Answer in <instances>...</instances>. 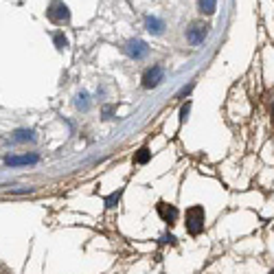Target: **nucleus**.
I'll return each instance as SVG.
<instances>
[{
  "label": "nucleus",
  "instance_id": "obj_1",
  "mask_svg": "<svg viewBox=\"0 0 274 274\" xmlns=\"http://www.w3.org/2000/svg\"><path fill=\"white\" fill-rule=\"evenodd\" d=\"M184 217H187V231L191 232L193 237H197L202 231H204L206 213H204V209H202V206H191Z\"/></svg>",
  "mask_w": 274,
  "mask_h": 274
},
{
  "label": "nucleus",
  "instance_id": "obj_2",
  "mask_svg": "<svg viewBox=\"0 0 274 274\" xmlns=\"http://www.w3.org/2000/svg\"><path fill=\"white\" fill-rule=\"evenodd\" d=\"M46 18L51 22H55V24H64V22L70 20V11L68 7H66L64 2H60V0H55V2L48 4L46 9Z\"/></svg>",
  "mask_w": 274,
  "mask_h": 274
},
{
  "label": "nucleus",
  "instance_id": "obj_3",
  "mask_svg": "<svg viewBox=\"0 0 274 274\" xmlns=\"http://www.w3.org/2000/svg\"><path fill=\"white\" fill-rule=\"evenodd\" d=\"M165 82V68L163 66H151L143 75V88H156Z\"/></svg>",
  "mask_w": 274,
  "mask_h": 274
},
{
  "label": "nucleus",
  "instance_id": "obj_4",
  "mask_svg": "<svg viewBox=\"0 0 274 274\" xmlns=\"http://www.w3.org/2000/svg\"><path fill=\"white\" fill-rule=\"evenodd\" d=\"M206 33H209V26H206V24H200V22H195V24H193L191 29L187 31L189 44H191V46H200V44L206 40Z\"/></svg>",
  "mask_w": 274,
  "mask_h": 274
},
{
  "label": "nucleus",
  "instance_id": "obj_5",
  "mask_svg": "<svg viewBox=\"0 0 274 274\" xmlns=\"http://www.w3.org/2000/svg\"><path fill=\"white\" fill-rule=\"evenodd\" d=\"M123 51L127 53L129 57H134V60H143V57L149 53V46H147L143 40H132V42H127L123 46Z\"/></svg>",
  "mask_w": 274,
  "mask_h": 274
},
{
  "label": "nucleus",
  "instance_id": "obj_6",
  "mask_svg": "<svg viewBox=\"0 0 274 274\" xmlns=\"http://www.w3.org/2000/svg\"><path fill=\"white\" fill-rule=\"evenodd\" d=\"M156 209H158V215L163 217V222H167L169 226H171V224H176V219H178V209H176V206H171V204H167V202L160 200Z\"/></svg>",
  "mask_w": 274,
  "mask_h": 274
},
{
  "label": "nucleus",
  "instance_id": "obj_7",
  "mask_svg": "<svg viewBox=\"0 0 274 274\" xmlns=\"http://www.w3.org/2000/svg\"><path fill=\"white\" fill-rule=\"evenodd\" d=\"M38 156L31 154V156H7L4 158V165L7 167H22V165H35L38 163Z\"/></svg>",
  "mask_w": 274,
  "mask_h": 274
},
{
  "label": "nucleus",
  "instance_id": "obj_8",
  "mask_svg": "<svg viewBox=\"0 0 274 274\" xmlns=\"http://www.w3.org/2000/svg\"><path fill=\"white\" fill-rule=\"evenodd\" d=\"M145 26H147V31H149V33L160 35V33H163V29H165V22L160 20V18L149 16V18H147V20H145Z\"/></svg>",
  "mask_w": 274,
  "mask_h": 274
},
{
  "label": "nucleus",
  "instance_id": "obj_9",
  "mask_svg": "<svg viewBox=\"0 0 274 274\" xmlns=\"http://www.w3.org/2000/svg\"><path fill=\"white\" fill-rule=\"evenodd\" d=\"M13 141L16 143H29V141H35V136H33L31 129H16V132H13Z\"/></svg>",
  "mask_w": 274,
  "mask_h": 274
},
{
  "label": "nucleus",
  "instance_id": "obj_10",
  "mask_svg": "<svg viewBox=\"0 0 274 274\" xmlns=\"http://www.w3.org/2000/svg\"><path fill=\"white\" fill-rule=\"evenodd\" d=\"M215 7H217V0H200V11L204 16H213Z\"/></svg>",
  "mask_w": 274,
  "mask_h": 274
},
{
  "label": "nucleus",
  "instance_id": "obj_11",
  "mask_svg": "<svg viewBox=\"0 0 274 274\" xmlns=\"http://www.w3.org/2000/svg\"><path fill=\"white\" fill-rule=\"evenodd\" d=\"M149 156H151V151L147 149V147H143V149L136 154V158H134V163H136V165H145L147 160H149Z\"/></svg>",
  "mask_w": 274,
  "mask_h": 274
},
{
  "label": "nucleus",
  "instance_id": "obj_12",
  "mask_svg": "<svg viewBox=\"0 0 274 274\" xmlns=\"http://www.w3.org/2000/svg\"><path fill=\"white\" fill-rule=\"evenodd\" d=\"M53 40H55V46L60 48V51H64V48L68 46V40H66L62 33H55V38H53Z\"/></svg>",
  "mask_w": 274,
  "mask_h": 274
},
{
  "label": "nucleus",
  "instance_id": "obj_13",
  "mask_svg": "<svg viewBox=\"0 0 274 274\" xmlns=\"http://www.w3.org/2000/svg\"><path fill=\"white\" fill-rule=\"evenodd\" d=\"M121 193H123V191H116V193H112V195H107V197H105V206H107V209H112V206H116V202H119Z\"/></svg>",
  "mask_w": 274,
  "mask_h": 274
},
{
  "label": "nucleus",
  "instance_id": "obj_14",
  "mask_svg": "<svg viewBox=\"0 0 274 274\" xmlns=\"http://www.w3.org/2000/svg\"><path fill=\"white\" fill-rule=\"evenodd\" d=\"M88 105H90V103H88V94L82 92L77 97V107H79V110H88Z\"/></svg>",
  "mask_w": 274,
  "mask_h": 274
},
{
  "label": "nucleus",
  "instance_id": "obj_15",
  "mask_svg": "<svg viewBox=\"0 0 274 274\" xmlns=\"http://www.w3.org/2000/svg\"><path fill=\"white\" fill-rule=\"evenodd\" d=\"M112 112H114V107H112V105H107V107H103V119H112Z\"/></svg>",
  "mask_w": 274,
  "mask_h": 274
},
{
  "label": "nucleus",
  "instance_id": "obj_16",
  "mask_svg": "<svg viewBox=\"0 0 274 274\" xmlns=\"http://www.w3.org/2000/svg\"><path fill=\"white\" fill-rule=\"evenodd\" d=\"M189 107H191V103H189V101H187V103H184V105H182V112H180V114H182V116H180V119H182V121H184V119H187V114H189Z\"/></svg>",
  "mask_w": 274,
  "mask_h": 274
},
{
  "label": "nucleus",
  "instance_id": "obj_17",
  "mask_svg": "<svg viewBox=\"0 0 274 274\" xmlns=\"http://www.w3.org/2000/svg\"><path fill=\"white\" fill-rule=\"evenodd\" d=\"M272 123H274V107H272Z\"/></svg>",
  "mask_w": 274,
  "mask_h": 274
}]
</instances>
